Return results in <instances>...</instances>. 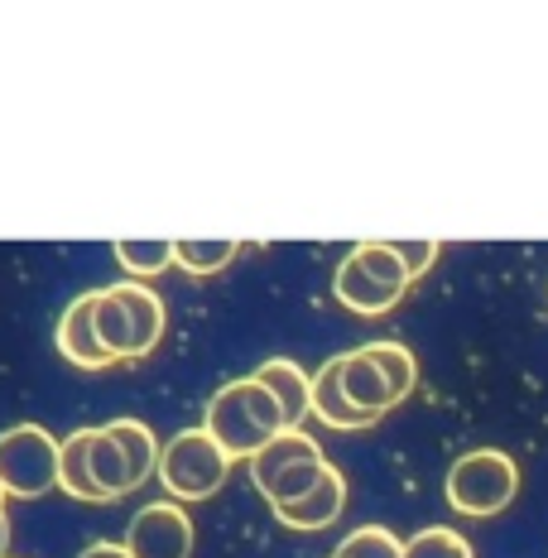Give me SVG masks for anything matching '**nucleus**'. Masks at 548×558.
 Segmentation results:
<instances>
[{
    "mask_svg": "<svg viewBox=\"0 0 548 558\" xmlns=\"http://www.w3.org/2000/svg\"><path fill=\"white\" fill-rule=\"evenodd\" d=\"M131 558H193V520L179 501H149L125 530Z\"/></svg>",
    "mask_w": 548,
    "mask_h": 558,
    "instance_id": "obj_7",
    "label": "nucleus"
},
{
    "mask_svg": "<svg viewBox=\"0 0 548 558\" xmlns=\"http://www.w3.org/2000/svg\"><path fill=\"white\" fill-rule=\"evenodd\" d=\"M414 275L404 270V260L394 255L390 241H361L342 255L332 275V294L342 308H352L356 318H380L410 294Z\"/></svg>",
    "mask_w": 548,
    "mask_h": 558,
    "instance_id": "obj_2",
    "label": "nucleus"
},
{
    "mask_svg": "<svg viewBox=\"0 0 548 558\" xmlns=\"http://www.w3.org/2000/svg\"><path fill=\"white\" fill-rule=\"evenodd\" d=\"M328 468L332 462L322 458L318 438H308L303 428H284V434L270 438V444L251 458V482H255V492L270 501V510H279V506L303 501V496L328 476Z\"/></svg>",
    "mask_w": 548,
    "mask_h": 558,
    "instance_id": "obj_3",
    "label": "nucleus"
},
{
    "mask_svg": "<svg viewBox=\"0 0 548 558\" xmlns=\"http://www.w3.org/2000/svg\"><path fill=\"white\" fill-rule=\"evenodd\" d=\"M404 558H476V554L458 530L428 525V530H418L414 539H404Z\"/></svg>",
    "mask_w": 548,
    "mask_h": 558,
    "instance_id": "obj_22",
    "label": "nucleus"
},
{
    "mask_svg": "<svg viewBox=\"0 0 548 558\" xmlns=\"http://www.w3.org/2000/svg\"><path fill=\"white\" fill-rule=\"evenodd\" d=\"M10 515H0V558H10Z\"/></svg>",
    "mask_w": 548,
    "mask_h": 558,
    "instance_id": "obj_25",
    "label": "nucleus"
},
{
    "mask_svg": "<svg viewBox=\"0 0 548 558\" xmlns=\"http://www.w3.org/2000/svg\"><path fill=\"white\" fill-rule=\"evenodd\" d=\"M97 337L101 347L115 356V362H139V347H135V323L125 304L115 299V289H97Z\"/></svg>",
    "mask_w": 548,
    "mask_h": 558,
    "instance_id": "obj_17",
    "label": "nucleus"
},
{
    "mask_svg": "<svg viewBox=\"0 0 548 558\" xmlns=\"http://www.w3.org/2000/svg\"><path fill=\"white\" fill-rule=\"evenodd\" d=\"M203 428L231 452V458L251 462L270 438L284 434L289 418H284V410H279L270 386H260L255 376H241V380H227V386L207 400Z\"/></svg>",
    "mask_w": 548,
    "mask_h": 558,
    "instance_id": "obj_1",
    "label": "nucleus"
},
{
    "mask_svg": "<svg viewBox=\"0 0 548 558\" xmlns=\"http://www.w3.org/2000/svg\"><path fill=\"white\" fill-rule=\"evenodd\" d=\"M53 342H58V352H63V362H73L77 371H107V366H115V356L101 347V337H97V289L77 294L73 304L63 308Z\"/></svg>",
    "mask_w": 548,
    "mask_h": 558,
    "instance_id": "obj_8",
    "label": "nucleus"
},
{
    "mask_svg": "<svg viewBox=\"0 0 548 558\" xmlns=\"http://www.w3.org/2000/svg\"><path fill=\"white\" fill-rule=\"evenodd\" d=\"M179 251V270L193 275V279H207V275H221L231 260L241 255V241H173Z\"/></svg>",
    "mask_w": 548,
    "mask_h": 558,
    "instance_id": "obj_19",
    "label": "nucleus"
},
{
    "mask_svg": "<svg viewBox=\"0 0 548 558\" xmlns=\"http://www.w3.org/2000/svg\"><path fill=\"white\" fill-rule=\"evenodd\" d=\"M255 380L275 390V400H279V410H284L289 428H303V418L313 414V376L308 371H303L299 362H289V356H275V362H260Z\"/></svg>",
    "mask_w": 548,
    "mask_h": 558,
    "instance_id": "obj_11",
    "label": "nucleus"
},
{
    "mask_svg": "<svg viewBox=\"0 0 548 558\" xmlns=\"http://www.w3.org/2000/svg\"><path fill=\"white\" fill-rule=\"evenodd\" d=\"M337 558H404V539L385 525H361L337 544Z\"/></svg>",
    "mask_w": 548,
    "mask_h": 558,
    "instance_id": "obj_21",
    "label": "nucleus"
},
{
    "mask_svg": "<svg viewBox=\"0 0 548 558\" xmlns=\"http://www.w3.org/2000/svg\"><path fill=\"white\" fill-rule=\"evenodd\" d=\"M342 510H346V476L337 468H328V476H322L303 501L279 506L275 515H279V525H289V530H328Z\"/></svg>",
    "mask_w": 548,
    "mask_h": 558,
    "instance_id": "obj_9",
    "label": "nucleus"
},
{
    "mask_svg": "<svg viewBox=\"0 0 548 558\" xmlns=\"http://www.w3.org/2000/svg\"><path fill=\"white\" fill-rule=\"evenodd\" d=\"M115 265L145 284V279L165 275L169 265H179V251H173V241H115Z\"/></svg>",
    "mask_w": 548,
    "mask_h": 558,
    "instance_id": "obj_18",
    "label": "nucleus"
},
{
    "mask_svg": "<svg viewBox=\"0 0 548 558\" xmlns=\"http://www.w3.org/2000/svg\"><path fill=\"white\" fill-rule=\"evenodd\" d=\"M0 506H5V486H0Z\"/></svg>",
    "mask_w": 548,
    "mask_h": 558,
    "instance_id": "obj_26",
    "label": "nucleus"
},
{
    "mask_svg": "<svg viewBox=\"0 0 548 558\" xmlns=\"http://www.w3.org/2000/svg\"><path fill=\"white\" fill-rule=\"evenodd\" d=\"M394 255L404 260V270H410L414 279L418 275H428L434 270V260H438V241H390Z\"/></svg>",
    "mask_w": 548,
    "mask_h": 558,
    "instance_id": "obj_23",
    "label": "nucleus"
},
{
    "mask_svg": "<svg viewBox=\"0 0 548 558\" xmlns=\"http://www.w3.org/2000/svg\"><path fill=\"white\" fill-rule=\"evenodd\" d=\"M111 438L121 444L125 452V462H131V476H135V486H145L149 476L159 472V438H155V428L145 424V418H111Z\"/></svg>",
    "mask_w": 548,
    "mask_h": 558,
    "instance_id": "obj_16",
    "label": "nucleus"
},
{
    "mask_svg": "<svg viewBox=\"0 0 548 558\" xmlns=\"http://www.w3.org/2000/svg\"><path fill=\"white\" fill-rule=\"evenodd\" d=\"M77 558H131V549H125V544H111V539H97V544H87Z\"/></svg>",
    "mask_w": 548,
    "mask_h": 558,
    "instance_id": "obj_24",
    "label": "nucleus"
},
{
    "mask_svg": "<svg viewBox=\"0 0 548 558\" xmlns=\"http://www.w3.org/2000/svg\"><path fill=\"white\" fill-rule=\"evenodd\" d=\"M58 492H68L73 501L87 506H107L97 476H92V428H77V434L63 438V468H58Z\"/></svg>",
    "mask_w": 548,
    "mask_h": 558,
    "instance_id": "obj_14",
    "label": "nucleus"
},
{
    "mask_svg": "<svg viewBox=\"0 0 548 558\" xmlns=\"http://www.w3.org/2000/svg\"><path fill=\"white\" fill-rule=\"evenodd\" d=\"M92 476H97V486H101V496H107V506L135 492L131 462H125L121 444L111 438V428H92Z\"/></svg>",
    "mask_w": 548,
    "mask_h": 558,
    "instance_id": "obj_15",
    "label": "nucleus"
},
{
    "mask_svg": "<svg viewBox=\"0 0 548 558\" xmlns=\"http://www.w3.org/2000/svg\"><path fill=\"white\" fill-rule=\"evenodd\" d=\"M342 386H346V400H352L356 410H366V414H376V418L394 410L390 380H385V371L370 362L366 347H356V352H342Z\"/></svg>",
    "mask_w": 548,
    "mask_h": 558,
    "instance_id": "obj_12",
    "label": "nucleus"
},
{
    "mask_svg": "<svg viewBox=\"0 0 548 558\" xmlns=\"http://www.w3.org/2000/svg\"><path fill=\"white\" fill-rule=\"evenodd\" d=\"M366 352H370V362L385 371V380H390L394 404L410 400L414 386H418V362H414L410 347H404V342H366Z\"/></svg>",
    "mask_w": 548,
    "mask_h": 558,
    "instance_id": "obj_20",
    "label": "nucleus"
},
{
    "mask_svg": "<svg viewBox=\"0 0 548 558\" xmlns=\"http://www.w3.org/2000/svg\"><path fill=\"white\" fill-rule=\"evenodd\" d=\"M111 289H115V299H121V304H125V313H131V323H135V347H139V362H145V356L159 347V337H165V323H169L165 299H159L149 284H139V279H121V284H111Z\"/></svg>",
    "mask_w": 548,
    "mask_h": 558,
    "instance_id": "obj_13",
    "label": "nucleus"
},
{
    "mask_svg": "<svg viewBox=\"0 0 548 558\" xmlns=\"http://www.w3.org/2000/svg\"><path fill=\"white\" fill-rule=\"evenodd\" d=\"M0 515H5V506H0Z\"/></svg>",
    "mask_w": 548,
    "mask_h": 558,
    "instance_id": "obj_27",
    "label": "nucleus"
},
{
    "mask_svg": "<svg viewBox=\"0 0 548 558\" xmlns=\"http://www.w3.org/2000/svg\"><path fill=\"white\" fill-rule=\"evenodd\" d=\"M313 414L322 418L328 428H370L376 424V414L356 410L352 400H346V386H342V356H332V362L318 366V376H313Z\"/></svg>",
    "mask_w": 548,
    "mask_h": 558,
    "instance_id": "obj_10",
    "label": "nucleus"
},
{
    "mask_svg": "<svg viewBox=\"0 0 548 558\" xmlns=\"http://www.w3.org/2000/svg\"><path fill=\"white\" fill-rule=\"evenodd\" d=\"M63 468V438H53L44 424H15L0 434V486L15 501H39L58 486Z\"/></svg>",
    "mask_w": 548,
    "mask_h": 558,
    "instance_id": "obj_6",
    "label": "nucleus"
},
{
    "mask_svg": "<svg viewBox=\"0 0 548 558\" xmlns=\"http://www.w3.org/2000/svg\"><path fill=\"white\" fill-rule=\"evenodd\" d=\"M442 492H448V506L458 510V515L491 520L520 496V468H515V458L500 448H472L448 468Z\"/></svg>",
    "mask_w": 548,
    "mask_h": 558,
    "instance_id": "obj_4",
    "label": "nucleus"
},
{
    "mask_svg": "<svg viewBox=\"0 0 548 558\" xmlns=\"http://www.w3.org/2000/svg\"><path fill=\"white\" fill-rule=\"evenodd\" d=\"M231 462L236 458H231L207 428H183V434H173L165 452H159V482H165V492L183 506L207 501V496H217L221 486H227Z\"/></svg>",
    "mask_w": 548,
    "mask_h": 558,
    "instance_id": "obj_5",
    "label": "nucleus"
}]
</instances>
